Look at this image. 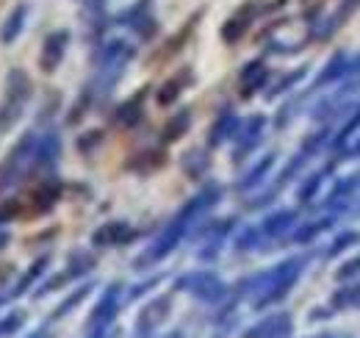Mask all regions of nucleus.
Masks as SVG:
<instances>
[{
    "instance_id": "1",
    "label": "nucleus",
    "mask_w": 360,
    "mask_h": 338,
    "mask_svg": "<svg viewBox=\"0 0 360 338\" xmlns=\"http://www.w3.org/2000/svg\"><path fill=\"white\" fill-rule=\"evenodd\" d=\"M61 42H67V34H56V37H50V39H47L45 56H42V64H45V70H53V56H56V61H58Z\"/></svg>"
},
{
    "instance_id": "2",
    "label": "nucleus",
    "mask_w": 360,
    "mask_h": 338,
    "mask_svg": "<svg viewBox=\"0 0 360 338\" xmlns=\"http://www.w3.org/2000/svg\"><path fill=\"white\" fill-rule=\"evenodd\" d=\"M22 17H25V8H22V6H17V8H14V14L8 17L6 31H3V39H6V42H8L11 37H17V31H20V25H22Z\"/></svg>"
}]
</instances>
